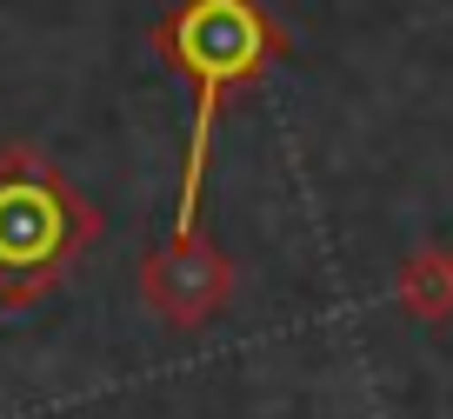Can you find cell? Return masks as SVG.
Returning <instances> with one entry per match:
<instances>
[{"mask_svg": "<svg viewBox=\"0 0 453 419\" xmlns=\"http://www.w3.org/2000/svg\"><path fill=\"white\" fill-rule=\"evenodd\" d=\"M234 279H241L234 253L200 240V233H187V240H167V247H154L141 260V307L154 313L160 326L194 333V326H207V320L226 313Z\"/></svg>", "mask_w": 453, "mask_h": 419, "instance_id": "cell-3", "label": "cell"}, {"mask_svg": "<svg viewBox=\"0 0 453 419\" xmlns=\"http://www.w3.org/2000/svg\"><path fill=\"white\" fill-rule=\"evenodd\" d=\"M100 213L34 147H0V307L20 313L94 247Z\"/></svg>", "mask_w": 453, "mask_h": 419, "instance_id": "cell-2", "label": "cell"}, {"mask_svg": "<svg viewBox=\"0 0 453 419\" xmlns=\"http://www.w3.org/2000/svg\"><path fill=\"white\" fill-rule=\"evenodd\" d=\"M447 253H453V247H447Z\"/></svg>", "mask_w": 453, "mask_h": 419, "instance_id": "cell-5", "label": "cell"}, {"mask_svg": "<svg viewBox=\"0 0 453 419\" xmlns=\"http://www.w3.org/2000/svg\"><path fill=\"white\" fill-rule=\"evenodd\" d=\"M160 54L194 80V126H187V154H180V200H173V240L200 233V180H207V147L220 100L241 94L247 80H260L273 54H280V27L260 14V0H180L160 20Z\"/></svg>", "mask_w": 453, "mask_h": 419, "instance_id": "cell-1", "label": "cell"}, {"mask_svg": "<svg viewBox=\"0 0 453 419\" xmlns=\"http://www.w3.org/2000/svg\"><path fill=\"white\" fill-rule=\"evenodd\" d=\"M394 300H400L420 326L453 320V253H447V247L407 253V260H400V273H394Z\"/></svg>", "mask_w": 453, "mask_h": 419, "instance_id": "cell-4", "label": "cell"}]
</instances>
